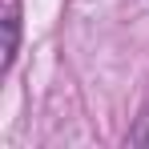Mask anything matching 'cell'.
<instances>
[{
    "label": "cell",
    "instance_id": "obj_1",
    "mask_svg": "<svg viewBox=\"0 0 149 149\" xmlns=\"http://www.w3.org/2000/svg\"><path fill=\"white\" fill-rule=\"evenodd\" d=\"M16 45H20V20H16V8L4 16V73L12 69L16 61Z\"/></svg>",
    "mask_w": 149,
    "mask_h": 149
}]
</instances>
